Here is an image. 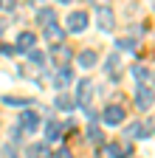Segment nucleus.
<instances>
[{"label":"nucleus","instance_id":"423d86ee","mask_svg":"<svg viewBox=\"0 0 155 158\" xmlns=\"http://www.w3.org/2000/svg\"><path fill=\"white\" fill-rule=\"evenodd\" d=\"M37 127H40V116L31 113V110H26L20 116V127H17V133H34Z\"/></svg>","mask_w":155,"mask_h":158},{"label":"nucleus","instance_id":"aec40b11","mask_svg":"<svg viewBox=\"0 0 155 158\" xmlns=\"http://www.w3.org/2000/svg\"><path fill=\"white\" fill-rule=\"evenodd\" d=\"M135 45H138V43H135L133 37H124V40H119V48H124V51H135Z\"/></svg>","mask_w":155,"mask_h":158},{"label":"nucleus","instance_id":"dca6fc26","mask_svg":"<svg viewBox=\"0 0 155 158\" xmlns=\"http://www.w3.org/2000/svg\"><path fill=\"white\" fill-rule=\"evenodd\" d=\"M133 76L138 79L141 85H147L149 79H152V71H149V68H144V65H135V68H133Z\"/></svg>","mask_w":155,"mask_h":158},{"label":"nucleus","instance_id":"2eb2a0df","mask_svg":"<svg viewBox=\"0 0 155 158\" xmlns=\"http://www.w3.org/2000/svg\"><path fill=\"white\" fill-rule=\"evenodd\" d=\"M28 158H51V150L45 144H31L28 147Z\"/></svg>","mask_w":155,"mask_h":158},{"label":"nucleus","instance_id":"7ed1b4c3","mask_svg":"<svg viewBox=\"0 0 155 158\" xmlns=\"http://www.w3.org/2000/svg\"><path fill=\"white\" fill-rule=\"evenodd\" d=\"M96 17H99V28L102 31H113L116 28V14L110 6H96Z\"/></svg>","mask_w":155,"mask_h":158},{"label":"nucleus","instance_id":"412c9836","mask_svg":"<svg viewBox=\"0 0 155 158\" xmlns=\"http://www.w3.org/2000/svg\"><path fill=\"white\" fill-rule=\"evenodd\" d=\"M3 105H28V99H14V96H3Z\"/></svg>","mask_w":155,"mask_h":158},{"label":"nucleus","instance_id":"5701e85b","mask_svg":"<svg viewBox=\"0 0 155 158\" xmlns=\"http://www.w3.org/2000/svg\"><path fill=\"white\" fill-rule=\"evenodd\" d=\"M54 158H73V155H71V150L62 147V150H56V152H54Z\"/></svg>","mask_w":155,"mask_h":158},{"label":"nucleus","instance_id":"4468645a","mask_svg":"<svg viewBox=\"0 0 155 158\" xmlns=\"http://www.w3.org/2000/svg\"><path fill=\"white\" fill-rule=\"evenodd\" d=\"M96 59H99V56H96V51H82L79 56H76V62H79L82 68H93Z\"/></svg>","mask_w":155,"mask_h":158},{"label":"nucleus","instance_id":"39448f33","mask_svg":"<svg viewBox=\"0 0 155 158\" xmlns=\"http://www.w3.org/2000/svg\"><path fill=\"white\" fill-rule=\"evenodd\" d=\"M85 28H88V14H85V11H71V14H68V31L79 34V31H85Z\"/></svg>","mask_w":155,"mask_h":158},{"label":"nucleus","instance_id":"f8f14e48","mask_svg":"<svg viewBox=\"0 0 155 158\" xmlns=\"http://www.w3.org/2000/svg\"><path fill=\"white\" fill-rule=\"evenodd\" d=\"M62 37H65V31L59 28V26H51V28H45V40H48V43L54 45H62Z\"/></svg>","mask_w":155,"mask_h":158},{"label":"nucleus","instance_id":"b1692460","mask_svg":"<svg viewBox=\"0 0 155 158\" xmlns=\"http://www.w3.org/2000/svg\"><path fill=\"white\" fill-rule=\"evenodd\" d=\"M3 158H17V150H14V147H6V150H3Z\"/></svg>","mask_w":155,"mask_h":158},{"label":"nucleus","instance_id":"ddd939ff","mask_svg":"<svg viewBox=\"0 0 155 158\" xmlns=\"http://www.w3.org/2000/svg\"><path fill=\"white\" fill-rule=\"evenodd\" d=\"M71 79H73V73H71L68 68H59V73H54V88H65V85H71Z\"/></svg>","mask_w":155,"mask_h":158},{"label":"nucleus","instance_id":"1a4fd4ad","mask_svg":"<svg viewBox=\"0 0 155 158\" xmlns=\"http://www.w3.org/2000/svg\"><path fill=\"white\" fill-rule=\"evenodd\" d=\"M34 43H37V37L31 31H20V37H17V48L14 51H34Z\"/></svg>","mask_w":155,"mask_h":158},{"label":"nucleus","instance_id":"9d476101","mask_svg":"<svg viewBox=\"0 0 155 158\" xmlns=\"http://www.w3.org/2000/svg\"><path fill=\"white\" fill-rule=\"evenodd\" d=\"M37 23H40L43 28L56 26V14H54V9H40V11H37Z\"/></svg>","mask_w":155,"mask_h":158},{"label":"nucleus","instance_id":"9b49d317","mask_svg":"<svg viewBox=\"0 0 155 158\" xmlns=\"http://www.w3.org/2000/svg\"><path fill=\"white\" fill-rule=\"evenodd\" d=\"M149 133H152V122H147V124H133V127H127V138H138V135L149 138Z\"/></svg>","mask_w":155,"mask_h":158},{"label":"nucleus","instance_id":"6ab92c4d","mask_svg":"<svg viewBox=\"0 0 155 158\" xmlns=\"http://www.w3.org/2000/svg\"><path fill=\"white\" fill-rule=\"evenodd\" d=\"M45 133H48V138L54 141V138H59V133H62V124H59V122H48Z\"/></svg>","mask_w":155,"mask_h":158},{"label":"nucleus","instance_id":"f257e3e1","mask_svg":"<svg viewBox=\"0 0 155 158\" xmlns=\"http://www.w3.org/2000/svg\"><path fill=\"white\" fill-rule=\"evenodd\" d=\"M127 155H130V144L113 141V144H102L96 158H127Z\"/></svg>","mask_w":155,"mask_h":158},{"label":"nucleus","instance_id":"f03ea898","mask_svg":"<svg viewBox=\"0 0 155 158\" xmlns=\"http://www.w3.org/2000/svg\"><path fill=\"white\" fill-rule=\"evenodd\" d=\"M93 79H82L79 85H76V99H73V107L79 105V107H88L90 105V96H93Z\"/></svg>","mask_w":155,"mask_h":158},{"label":"nucleus","instance_id":"20e7f679","mask_svg":"<svg viewBox=\"0 0 155 158\" xmlns=\"http://www.w3.org/2000/svg\"><path fill=\"white\" fill-rule=\"evenodd\" d=\"M102 122L110 124V127L121 124V122H124V107H121V105H107L104 113H102Z\"/></svg>","mask_w":155,"mask_h":158},{"label":"nucleus","instance_id":"0eeeda50","mask_svg":"<svg viewBox=\"0 0 155 158\" xmlns=\"http://www.w3.org/2000/svg\"><path fill=\"white\" fill-rule=\"evenodd\" d=\"M51 59H54L56 65H62V68H68V62L73 59V51H71L68 45H56V48L51 51Z\"/></svg>","mask_w":155,"mask_h":158},{"label":"nucleus","instance_id":"393cba45","mask_svg":"<svg viewBox=\"0 0 155 158\" xmlns=\"http://www.w3.org/2000/svg\"><path fill=\"white\" fill-rule=\"evenodd\" d=\"M3 6H6V3H3V0H0V9H3Z\"/></svg>","mask_w":155,"mask_h":158},{"label":"nucleus","instance_id":"f3484780","mask_svg":"<svg viewBox=\"0 0 155 158\" xmlns=\"http://www.w3.org/2000/svg\"><path fill=\"white\" fill-rule=\"evenodd\" d=\"M54 107H59V110H71V107H73V99L65 96V93H59V96L54 99Z\"/></svg>","mask_w":155,"mask_h":158},{"label":"nucleus","instance_id":"a211bd4d","mask_svg":"<svg viewBox=\"0 0 155 158\" xmlns=\"http://www.w3.org/2000/svg\"><path fill=\"white\" fill-rule=\"evenodd\" d=\"M102 138H104V135H102V130L96 127V122H93V124L88 127V141H93V144H102Z\"/></svg>","mask_w":155,"mask_h":158},{"label":"nucleus","instance_id":"4be33fe9","mask_svg":"<svg viewBox=\"0 0 155 158\" xmlns=\"http://www.w3.org/2000/svg\"><path fill=\"white\" fill-rule=\"evenodd\" d=\"M28 56L34 59V62H37V65H43V62H45V56H43L40 51H28Z\"/></svg>","mask_w":155,"mask_h":158},{"label":"nucleus","instance_id":"6e6552de","mask_svg":"<svg viewBox=\"0 0 155 158\" xmlns=\"http://www.w3.org/2000/svg\"><path fill=\"white\" fill-rule=\"evenodd\" d=\"M135 105H138V110H149L152 107V88L149 85H141L138 93H135Z\"/></svg>","mask_w":155,"mask_h":158}]
</instances>
